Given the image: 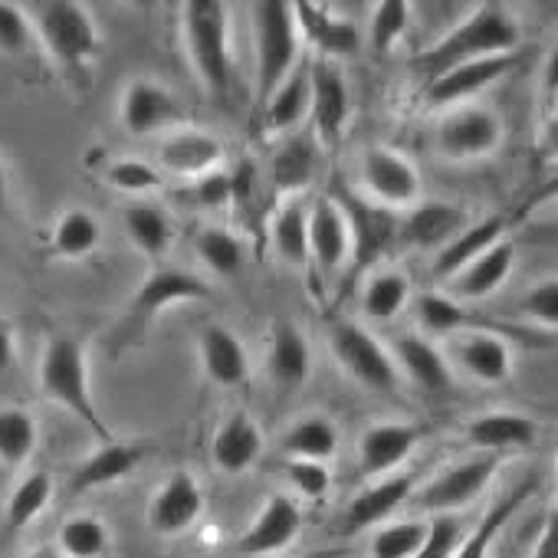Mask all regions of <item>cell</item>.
I'll use <instances>...</instances> for the list:
<instances>
[{
    "instance_id": "cell-2",
    "label": "cell",
    "mask_w": 558,
    "mask_h": 558,
    "mask_svg": "<svg viewBox=\"0 0 558 558\" xmlns=\"http://www.w3.org/2000/svg\"><path fill=\"white\" fill-rule=\"evenodd\" d=\"M184 44L191 66L197 70L204 89L217 102H230L233 93V60H230V11L217 0H187L181 8Z\"/></svg>"
},
{
    "instance_id": "cell-53",
    "label": "cell",
    "mask_w": 558,
    "mask_h": 558,
    "mask_svg": "<svg viewBox=\"0 0 558 558\" xmlns=\"http://www.w3.org/2000/svg\"><path fill=\"white\" fill-rule=\"evenodd\" d=\"M532 558H558V525H555L551 515L545 519V529H542V535L535 538Z\"/></svg>"
},
{
    "instance_id": "cell-36",
    "label": "cell",
    "mask_w": 558,
    "mask_h": 558,
    "mask_svg": "<svg viewBox=\"0 0 558 558\" xmlns=\"http://www.w3.org/2000/svg\"><path fill=\"white\" fill-rule=\"evenodd\" d=\"M122 220H125L129 240H132L145 256H151V259L165 256V250H168L171 240H174V227H171L168 214H165L158 204H145V201L129 204Z\"/></svg>"
},
{
    "instance_id": "cell-6",
    "label": "cell",
    "mask_w": 558,
    "mask_h": 558,
    "mask_svg": "<svg viewBox=\"0 0 558 558\" xmlns=\"http://www.w3.org/2000/svg\"><path fill=\"white\" fill-rule=\"evenodd\" d=\"M332 201L342 207L345 223H349V256H352L349 283H355V279H362L391 250V243L398 240V230H401V217H398V210L365 201L345 187H339Z\"/></svg>"
},
{
    "instance_id": "cell-52",
    "label": "cell",
    "mask_w": 558,
    "mask_h": 558,
    "mask_svg": "<svg viewBox=\"0 0 558 558\" xmlns=\"http://www.w3.org/2000/svg\"><path fill=\"white\" fill-rule=\"evenodd\" d=\"M17 365V342H14V329L8 323H0V378L11 375Z\"/></svg>"
},
{
    "instance_id": "cell-23",
    "label": "cell",
    "mask_w": 558,
    "mask_h": 558,
    "mask_svg": "<svg viewBox=\"0 0 558 558\" xmlns=\"http://www.w3.org/2000/svg\"><path fill=\"white\" fill-rule=\"evenodd\" d=\"M414 483H417V473H408V476H391L362 489L342 512V535L365 532L368 525L388 519L414 493Z\"/></svg>"
},
{
    "instance_id": "cell-32",
    "label": "cell",
    "mask_w": 558,
    "mask_h": 558,
    "mask_svg": "<svg viewBox=\"0 0 558 558\" xmlns=\"http://www.w3.org/2000/svg\"><path fill=\"white\" fill-rule=\"evenodd\" d=\"M457 362L463 365L466 375H473L483 385H499L509 378L512 368V352L499 336L489 332H473L463 336V342L457 345Z\"/></svg>"
},
{
    "instance_id": "cell-19",
    "label": "cell",
    "mask_w": 558,
    "mask_h": 558,
    "mask_svg": "<svg viewBox=\"0 0 558 558\" xmlns=\"http://www.w3.org/2000/svg\"><path fill=\"white\" fill-rule=\"evenodd\" d=\"M466 223L470 220H466V214L457 204H447V201H421V204H414L401 217L398 236L408 240L417 250H444Z\"/></svg>"
},
{
    "instance_id": "cell-44",
    "label": "cell",
    "mask_w": 558,
    "mask_h": 558,
    "mask_svg": "<svg viewBox=\"0 0 558 558\" xmlns=\"http://www.w3.org/2000/svg\"><path fill=\"white\" fill-rule=\"evenodd\" d=\"M411 4H401V0H381L372 11V24H368V40L375 53H388L411 27Z\"/></svg>"
},
{
    "instance_id": "cell-4",
    "label": "cell",
    "mask_w": 558,
    "mask_h": 558,
    "mask_svg": "<svg viewBox=\"0 0 558 558\" xmlns=\"http://www.w3.org/2000/svg\"><path fill=\"white\" fill-rule=\"evenodd\" d=\"M34 37H40L50 60L73 80H86L99 57V27L93 14L73 0H47L34 8Z\"/></svg>"
},
{
    "instance_id": "cell-38",
    "label": "cell",
    "mask_w": 558,
    "mask_h": 558,
    "mask_svg": "<svg viewBox=\"0 0 558 558\" xmlns=\"http://www.w3.org/2000/svg\"><path fill=\"white\" fill-rule=\"evenodd\" d=\"M53 253L63 259H83L89 256L99 240H102V227L89 210H66L57 223H53Z\"/></svg>"
},
{
    "instance_id": "cell-31",
    "label": "cell",
    "mask_w": 558,
    "mask_h": 558,
    "mask_svg": "<svg viewBox=\"0 0 558 558\" xmlns=\"http://www.w3.org/2000/svg\"><path fill=\"white\" fill-rule=\"evenodd\" d=\"M398 368H404V375L424 391V395H447L453 385L450 365L444 362V355L421 336H404L398 342Z\"/></svg>"
},
{
    "instance_id": "cell-49",
    "label": "cell",
    "mask_w": 558,
    "mask_h": 558,
    "mask_svg": "<svg viewBox=\"0 0 558 558\" xmlns=\"http://www.w3.org/2000/svg\"><path fill=\"white\" fill-rule=\"evenodd\" d=\"M287 476L290 483L310 496V499H323L332 489V470L329 463H316V460H290L287 463Z\"/></svg>"
},
{
    "instance_id": "cell-7",
    "label": "cell",
    "mask_w": 558,
    "mask_h": 558,
    "mask_svg": "<svg viewBox=\"0 0 558 558\" xmlns=\"http://www.w3.org/2000/svg\"><path fill=\"white\" fill-rule=\"evenodd\" d=\"M329 342H332V352L342 362V368L362 388L381 391V395H391L398 388V365L372 332H365L362 326H355L349 319H339L329 329Z\"/></svg>"
},
{
    "instance_id": "cell-51",
    "label": "cell",
    "mask_w": 558,
    "mask_h": 558,
    "mask_svg": "<svg viewBox=\"0 0 558 558\" xmlns=\"http://www.w3.org/2000/svg\"><path fill=\"white\" fill-rule=\"evenodd\" d=\"M230 174H223V171H210V174H204V178H197L194 181V191H191V197L201 204V207H207V210H220V207H230Z\"/></svg>"
},
{
    "instance_id": "cell-47",
    "label": "cell",
    "mask_w": 558,
    "mask_h": 558,
    "mask_svg": "<svg viewBox=\"0 0 558 558\" xmlns=\"http://www.w3.org/2000/svg\"><path fill=\"white\" fill-rule=\"evenodd\" d=\"M106 181L125 194H148V191H158L165 184V174L158 168H151L148 161H138V158H122L116 165H109L106 171Z\"/></svg>"
},
{
    "instance_id": "cell-48",
    "label": "cell",
    "mask_w": 558,
    "mask_h": 558,
    "mask_svg": "<svg viewBox=\"0 0 558 558\" xmlns=\"http://www.w3.org/2000/svg\"><path fill=\"white\" fill-rule=\"evenodd\" d=\"M34 44V24L21 4H0V53L21 57Z\"/></svg>"
},
{
    "instance_id": "cell-35",
    "label": "cell",
    "mask_w": 558,
    "mask_h": 558,
    "mask_svg": "<svg viewBox=\"0 0 558 558\" xmlns=\"http://www.w3.org/2000/svg\"><path fill=\"white\" fill-rule=\"evenodd\" d=\"M310 116V63L303 60L287 80L272 93V99L263 109V119L269 129H296Z\"/></svg>"
},
{
    "instance_id": "cell-45",
    "label": "cell",
    "mask_w": 558,
    "mask_h": 558,
    "mask_svg": "<svg viewBox=\"0 0 558 558\" xmlns=\"http://www.w3.org/2000/svg\"><path fill=\"white\" fill-rule=\"evenodd\" d=\"M427 542L424 522H395L372 538V558H417Z\"/></svg>"
},
{
    "instance_id": "cell-50",
    "label": "cell",
    "mask_w": 558,
    "mask_h": 558,
    "mask_svg": "<svg viewBox=\"0 0 558 558\" xmlns=\"http://www.w3.org/2000/svg\"><path fill=\"white\" fill-rule=\"evenodd\" d=\"M522 310H525L535 323L555 329V323H558V283H555V279H542V283H535V287L529 290Z\"/></svg>"
},
{
    "instance_id": "cell-34",
    "label": "cell",
    "mask_w": 558,
    "mask_h": 558,
    "mask_svg": "<svg viewBox=\"0 0 558 558\" xmlns=\"http://www.w3.org/2000/svg\"><path fill=\"white\" fill-rule=\"evenodd\" d=\"M535 480H525V483H519L509 496H502L486 515H483V522L466 535V538H460V545L453 548V555L450 558H486V551H489V545H493V538L502 532V525L519 512V506L535 493Z\"/></svg>"
},
{
    "instance_id": "cell-43",
    "label": "cell",
    "mask_w": 558,
    "mask_h": 558,
    "mask_svg": "<svg viewBox=\"0 0 558 558\" xmlns=\"http://www.w3.org/2000/svg\"><path fill=\"white\" fill-rule=\"evenodd\" d=\"M109 548V532L96 515H73L60 529V551L66 558H102Z\"/></svg>"
},
{
    "instance_id": "cell-42",
    "label": "cell",
    "mask_w": 558,
    "mask_h": 558,
    "mask_svg": "<svg viewBox=\"0 0 558 558\" xmlns=\"http://www.w3.org/2000/svg\"><path fill=\"white\" fill-rule=\"evenodd\" d=\"M197 256L217 272V276H236L243 266V243L223 230V227H204L194 240Z\"/></svg>"
},
{
    "instance_id": "cell-1",
    "label": "cell",
    "mask_w": 558,
    "mask_h": 558,
    "mask_svg": "<svg viewBox=\"0 0 558 558\" xmlns=\"http://www.w3.org/2000/svg\"><path fill=\"white\" fill-rule=\"evenodd\" d=\"M519 47V24L502 4H480L460 24H453L437 44L417 53L414 70L424 83L437 80L440 73L496 53H515Z\"/></svg>"
},
{
    "instance_id": "cell-25",
    "label": "cell",
    "mask_w": 558,
    "mask_h": 558,
    "mask_svg": "<svg viewBox=\"0 0 558 558\" xmlns=\"http://www.w3.org/2000/svg\"><path fill=\"white\" fill-rule=\"evenodd\" d=\"M421 440V427L414 424H372L359 440V466L365 476H378L395 470Z\"/></svg>"
},
{
    "instance_id": "cell-41",
    "label": "cell",
    "mask_w": 558,
    "mask_h": 558,
    "mask_svg": "<svg viewBox=\"0 0 558 558\" xmlns=\"http://www.w3.org/2000/svg\"><path fill=\"white\" fill-rule=\"evenodd\" d=\"M50 499H53V476L47 470L27 473L8 499V512H4L8 529H27L50 506Z\"/></svg>"
},
{
    "instance_id": "cell-11",
    "label": "cell",
    "mask_w": 558,
    "mask_h": 558,
    "mask_svg": "<svg viewBox=\"0 0 558 558\" xmlns=\"http://www.w3.org/2000/svg\"><path fill=\"white\" fill-rule=\"evenodd\" d=\"M496 466H499V457H493V453L460 460V463L447 466L437 480L427 483V489L417 496V506L421 509H430V512L460 509V506L473 502L486 489V483L493 480Z\"/></svg>"
},
{
    "instance_id": "cell-14",
    "label": "cell",
    "mask_w": 558,
    "mask_h": 558,
    "mask_svg": "<svg viewBox=\"0 0 558 558\" xmlns=\"http://www.w3.org/2000/svg\"><path fill=\"white\" fill-rule=\"evenodd\" d=\"M119 119L129 135H151L178 125L184 119V109L178 96L158 86L155 80H132L122 93Z\"/></svg>"
},
{
    "instance_id": "cell-26",
    "label": "cell",
    "mask_w": 558,
    "mask_h": 558,
    "mask_svg": "<svg viewBox=\"0 0 558 558\" xmlns=\"http://www.w3.org/2000/svg\"><path fill=\"white\" fill-rule=\"evenodd\" d=\"M201 365H204L207 378L220 388H240L250 378L246 349L223 326H207L201 332Z\"/></svg>"
},
{
    "instance_id": "cell-16",
    "label": "cell",
    "mask_w": 558,
    "mask_h": 558,
    "mask_svg": "<svg viewBox=\"0 0 558 558\" xmlns=\"http://www.w3.org/2000/svg\"><path fill=\"white\" fill-rule=\"evenodd\" d=\"M201 512H204V496H201L197 480L191 473L178 470L155 493V499L148 506V522L158 535H178V532L191 529L201 519Z\"/></svg>"
},
{
    "instance_id": "cell-56",
    "label": "cell",
    "mask_w": 558,
    "mask_h": 558,
    "mask_svg": "<svg viewBox=\"0 0 558 558\" xmlns=\"http://www.w3.org/2000/svg\"><path fill=\"white\" fill-rule=\"evenodd\" d=\"M303 558H345V551H332V548H326V551H313V555H303Z\"/></svg>"
},
{
    "instance_id": "cell-17",
    "label": "cell",
    "mask_w": 558,
    "mask_h": 558,
    "mask_svg": "<svg viewBox=\"0 0 558 558\" xmlns=\"http://www.w3.org/2000/svg\"><path fill=\"white\" fill-rule=\"evenodd\" d=\"M303 529V512L290 496H272L259 515L253 519V525L240 535L236 551L240 555H269V551H283L287 545H293V538Z\"/></svg>"
},
{
    "instance_id": "cell-33",
    "label": "cell",
    "mask_w": 558,
    "mask_h": 558,
    "mask_svg": "<svg viewBox=\"0 0 558 558\" xmlns=\"http://www.w3.org/2000/svg\"><path fill=\"white\" fill-rule=\"evenodd\" d=\"M283 453L290 460L329 463L339 453V427L326 414H310L283 434Z\"/></svg>"
},
{
    "instance_id": "cell-3",
    "label": "cell",
    "mask_w": 558,
    "mask_h": 558,
    "mask_svg": "<svg viewBox=\"0 0 558 558\" xmlns=\"http://www.w3.org/2000/svg\"><path fill=\"white\" fill-rule=\"evenodd\" d=\"M40 388L44 395L70 411L76 421H83L99 444L112 440L109 427L102 424V414L93 401V385H89V362L86 349L73 336H50L44 359H40Z\"/></svg>"
},
{
    "instance_id": "cell-55",
    "label": "cell",
    "mask_w": 558,
    "mask_h": 558,
    "mask_svg": "<svg viewBox=\"0 0 558 558\" xmlns=\"http://www.w3.org/2000/svg\"><path fill=\"white\" fill-rule=\"evenodd\" d=\"M8 210V174H4V168H0V214Z\"/></svg>"
},
{
    "instance_id": "cell-13",
    "label": "cell",
    "mask_w": 558,
    "mask_h": 558,
    "mask_svg": "<svg viewBox=\"0 0 558 558\" xmlns=\"http://www.w3.org/2000/svg\"><path fill=\"white\" fill-rule=\"evenodd\" d=\"M515 53H496V57H480L470 63H460L447 73H440L437 80L424 83V102L427 106H453L463 102L476 93H483L486 86L499 83L502 76H509L515 70Z\"/></svg>"
},
{
    "instance_id": "cell-24",
    "label": "cell",
    "mask_w": 558,
    "mask_h": 558,
    "mask_svg": "<svg viewBox=\"0 0 558 558\" xmlns=\"http://www.w3.org/2000/svg\"><path fill=\"white\" fill-rule=\"evenodd\" d=\"M538 437V424L515 411H493L480 414L466 424V440L483 453L499 457L502 450H525Z\"/></svg>"
},
{
    "instance_id": "cell-28",
    "label": "cell",
    "mask_w": 558,
    "mask_h": 558,
    "mask_svg": "<svg viewBox=\"0 0 558 558\" xmlns=\"http://www.w3.org/2000/svg\"><path fill=\"white\" fill-rule=\"evenodd\" d=\"M512 259H515L512 240L509 236L496 240L486 253H480L470 266H463L453 276L457 296L460 300H486V296H493L506 283V276L512 272Z\"/></svg>"
},
{
    "instance_id": "cell-29",
    "label": "cell",
    "mask_w": 558,
    "mask_h": 558,
    "mask_svg": "<svg viewBox=\"0 0 558 558\" xmlns=\"http://www.w3.org/2000/svg\"><path fill=\"white\" fill-rule=\"evenodd\" d=\"M502 236H506V220L499 214L483 217L476 223H466L444 250H437V256H434V276L437 279H453L463 266H470L480 253H486Z\"/></svg>"
},
{
    "instance_id": "cell-9",
    "label": "cell",
    "mask_w": 558,
    "mask_h": 558,
    "mask_svg": "<svg viewBox=\"0 0 558 558\" xmlns=\"http://www.w3.org/2000/svg\"><path fill=\"white\" fill-rule=\"evenodd\" d=\"M349 112H352V96L339 66L329 60L310 63V116L316 125L313 138L319 142V148H332L342 138Z\"/></svg>"
},
{
    "instance_id": "cell-37",
    "label": "cell",
    "mask_w": 558,
    "mask_h": 558,
    "mask_svg": "<svg viewBox=\"0 0 558 558\" xmlns=\"http://www.w3.org/2000/svg\"><path fill=\"white\" fill-rule=\"evenodd\" d=\"M272 243H276V253L290 266H306L310 263V207L296 201L279 207V214L272 217Z\"/></svg>"
},
{
    "instance_id": "cell-15",
    "label": "cell",
    "mask_w": 558,
    "mask_h": 558,
    "mask_svg": "<svg viewBox=\"0 0 558 558\" xmlns=\"http://www.w3.org/2000/svg\"><path fill=\"white\" fill-rule=\"evenodd\" d=\"M296 14V27H300V40H306L319 60H342L359 53L362 47V34L352 21L336 17L332 8L326 4H293Z\"/></svg>"
},
{
    "instance_id": "cell-27",
    "label": "cell",
    "mask_w": 558,
    "mask_h": 558,
    "mask_svg": "<svg viewBox=\"0 0 558 558\" xmlns=\"http://www.w3.org/2000/svg\"><path fill=\"white\" fill-rule=\"evenodd\" d=\"M210 453H214V463L230 476L250 470L263 453V434H259L256 421L250 414H243V411L230 414L220 424V430L214 434Z\"/></svg>"
},
{
    "instance_id": "cell-10",
    "label": "cell",
    "mask_w": 558,
    "mask_h": 558,
    "mask_svg": "<svg viewBox=\"0 0 558 558\" xmlns=\"http://www.w3.org/2000/svg\"><path fill=\"white\" fill-rule=\"evenodd\" d=\"M362 181L375 204L398 210L414 207L421 197V174L417 168L391 148H372L362 158Z\"/></svg>"
},
{
    "instance_id": "cell-5",
    "label": "cell",
    "mask_w": 558,
    "mask_h": 558,
    "mask_svg": "<svg viewBox=\"0 0 558 558\" xmlns=\"http://www.w3.org/2000/svg\"><path fill=\"white\" fill-rule=\"evenodd\" d=\"M253 17V44H256V112L263 116L272 93L300 63V27L293 4L263 0L250 8Z\"/></svg>"
},
{
    "instance_id": "cell-12",
    "label": "cell",
    "mask_w": 558,
    "mask_h": 558,
    "mask_svg": "<svg viewBox=\"0 0 558 558\" xmlns=\"http://www.w3.org/2000/svg\"><path fill=\"white\" fill-rule=\"evenodd\" d=\"M187 300H210V287L194 272L161 266L142 279V287L132 300V326L145 329L161 310H168L174 303H187Z\"/></svg>"
},
{
    "instance_id": "cell-40",
    "label": "cell",
    "mask_w": 558,
    "mask_h": 558,
    "mask_svg": "<svg viewBox=\"0 0 558 558\" xmlns=\"http://www.w3.org/2000/svg\"><path fill=\"white\" fill-rule=\"evenodd\" d=\"M408 293H411V283L404 272H398V269L375 272L362 290V310H365V316H372L378 323L395 319L404 310Z\"/></svg>"
},
{
    "instance_id": "cell-21",
    "label": "cell",
    "mask_w": 558,
    "mask_h": 558,
    "mask_svg": "<svg viewBox=\"0 0 558 558\" xmlns=\"http://www.w3.org/2000/svg\"><path fill=\"white\" fill-rule=\"evenodd\" d=\"M158 161L168 174L178 178H204L210 171L220 168L223 161V145L201 132V129H187V132H174L161 142L158 148Z\"/></svg>"
},
{
    "instance_id": "cell-54",
    "label": "cell",
    "mask_w": 558,
    "mask_h": 558,
    "mask_svg": "<svg viewBox=\"0 0 558 558\" xmlns=\"http://www.w3.org/2000/svg\"><path fill=\"white\" fill-rule=\"evenodd\" d=\"M31 558H66V555L60 548H53V545H40V548L31 551Z\"/></svg>"
},
{
    "instance_id": "cell-39",
    "label": "cell",
    "mask_w": 558,
    "mask_h": 558,
    "mask_svg": "<svg viewBox=\"0 0 558 558\" xmlns=\"http://www.w3.org/2000/svg\"><path fill=\"white\" fill-rule=\"evenodd\" d=\"M37 421L24 408H0V463L24 466L37 447Z\"/></svg>"
},
{
    "instance_id": "cell-20",
    "label": "cell",
    "mask_w": 558,
    "mask_h": 558,
    "mask_svg": "<svg viewBox=\"0 0 558 558\" xmlns=\"http://www.w3.org/2000/svg\"><path fill=\"white\" fill-rule=\"evenodd\" d=\"M266 372L272 378V385L290 395L300 391L310 381L313 372V349L306 342V336L290 326V323H279L269 336V355H266Z\"/></svg>"
},
{
    "instance_id": "cell-18",
    "label": "cell",
    "mask_w": 558,
    "mask_h": 558,
    "mask_svg": "<svg viewBox=\"0 0 558 558\" xmlns=\"http://www.w3.org/2000/svg\"><path fill=\"white\" fill-rule=\"evenodd\" d=\"M145 457H148V450H145L142 444L106 440V444H99V450H96L93 457H86V460L70 473L66 493H70V496H83V493H93V489H99V486L119 483V480H125Z\"/></svg>"
},
{
    "instance_id": "cell-46",
    "label": "cell",
    "mask_w": 558,
    "mask_h": 558,
    "mask_svg": "<svg viewBox=\"0 0 558 558\" xmlns=\"http://www.w3.org/2000/svg\"><path fill=\"white\" fill-rule=\"evenodd\" d=\"M417 319L430 336H450V332L463 329L466 313L453 296H444V293L430 290V293L417 296Z\"/></svg>"
},
{
    "instance_id": "cell-8",
    "label": "cell",
    "mask_w": 558,
    "mask_h": 558,
    "mask_svg": "<svg viewBox=\"0 0 558 558\" xmlns=\"http://www.w3.org/2000/svg\"><path fill=\"white\" fill-rule=\"evenodd\" d=\"M502 142V122L486 106H463L437 125V151L453 161L483 158Z\"/></svg>"
},
{
    "instance_id": "cell-30",
    "label": "cell",
    "mask_w": 558,
    "mask_h": 558,
    "mask_svg": "<svg viewBox=\"0 0 558 558\" xmlns=\"http://www.w3.org/2000/svg\"><path fill=\"white\" fill-rule=\"evenodd\" d=\"M316 171H319V142L313 135H293L272 155L269 181L276 194H293L310 187Z\"/></svg>"
},
{
    "instance_id": "cell-22",
    "label": "cell",
    "mask_w": 558,
    "mask_h": 558,
    "mask_svg": "<svg viewBox=\"0 0 558 558\" xmlns=\"http://www.w3.org/2000/svg\"><path fill=\"white\" fill-rule=\"evenodd\" d=\"M349 259V223L332 197H319L310 207V263L319 272H336Z\"/></svg>"
}]
</instances>
